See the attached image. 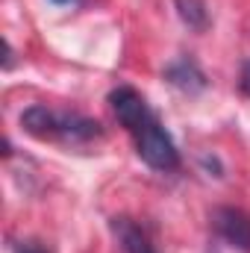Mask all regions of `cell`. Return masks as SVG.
<instances>
[{"label": "cell", "mask_w": 250, "mask_h": 253, "mask_svg": "<svg viewBox=\"0 0 250 253\" xmlns=\"http://www.w3.org/2000/svg\"><path fill=\"white\" fill-rule=\"evenodd\" d=\"M21 126L42 141H65V144H85L103 135L100 121L77 112H56L47 106H30L21 115Z\"/></svg>", "instance_id": "obj_1"}, {"label": "cell", "mask_w": 250, "mask_h": 253, "mask_svg": "<svg viewBox=\"0 0 250 253\" xmlns=\"http://www.w3.org/2000/svg\"><path fill=\"white\" fill-rule=\"evenodd\" d=\"M135 138V150L138 156L153 168V171H177L180 168V150L174 144V138L168 135V129L159 124L156 115H150L135 132H129Z\"/></svg>", "instance_id": "obj_2"}, {"label": "cell", "mask_w": 250, "mask_h": 253, "mask_svg": "<svg viewBox=\"0 0 250 253\" xmlns=\"http://www.w3.org/2000/svg\"><path fill=\"white\" fill-rule=\"evenodd\" d=\"M109 103H112V112L115 118L121 121V126H126V132H135L138 126L144 124L153 112L147 106V100L132 88V85H118L109 91Z\"/></svg>", "instance_id": "obj_3"}, {"label": "cell", "mask_w": 250, "mask_h": 253, "mask_svg": "<svg viewBox=\"0 0 250 253\" xmlns=\"http://www.w3.org/2000/svg\"><path fill=\"white\" fill-rule=\"evenodd\" d=\"M212 224L233 248L250 253V215L248 212H242L236 206H218L212 212Z\"/></svg>", "instance_id": "obj_4"}, {"label": "cell", "mask_w": 250, "mask_h": 253, "mask_svg": "<svg viewBox=\"0 0 250 253\" xmlns=\"http://www.w3.org/2000/svg\"><path fill=\"white\" fill-rule=\"evenodd\" d=\"M165 77H168L177 88L188 91V94L206 88V77H203V71L197 68L194 59H177V62H171L165 68Z\"/></svg>", "instance_id": "obj_5"}, {"label": "cell", "mask_w": 250, "mask_h": 253, "mask_svg": "<svg viewBox=\"0 0 250 253\" xmlns=\"http://www.w3.org/2000/svg\"><path fill=\"white\" fill-rule=\"evenodd\" d=\"M174 3H177V15L183 18V24H188L191 30H206L209 9L203 0H174Z\"/></svg>", "instance_id": "obj_6"}, {"label": "cell", "mask_w": 250, "mask_h": 253, "mask_svg": "<svg viewBox=\"0 0 250 253\" xmlns=\"http://www.w3.org/2000/svg\"><path fill=\"white\" fill-rule=\"evenodd\" d=\"M15 253H47L42 245H36V242H24V245H18Z\"/></svg>", "instance_id": "obj_7"}, {"label": "cell", "mask_w": 250, "mask_h": 253, "mask_svg": "<svg viewBox=\"0 0 250 253\" xmlns=\"http://www.w3.org/2000/svg\"><path fill=\"white\" fill-rule=\"evenodd\" d=\"M242 88H245V94L250 97V62L245 65V71H242Z\"/></svg>", "instance_id": "obj_8"}, {"label": "cell", "mask_w": 250, "mask_h": 253, "mask_svg": "<svg viewBox=\"0 0 250 253\" xmlns=\"http://www.w3.org/2000/svg\"><path fill=\"white\" fill-rule=\"evenodd\" d=\"M141 253H156V251H153V248H147V251H141Z\"/></svg>", "instance_id": "obj_9"}, {"label": "cell", "mask_w": 250, "mask_h": 253, "mask_svg": "<svg viewBox=\"0 0 250 253\" xmlns=\"http://www.w3.org/2000/svg\"><path fill=\"white\" fill-rule=\"evenodd\" d=\"M53 3H71V0H53Z\"/></svg>", "instance_id": "obj_10"}]
</instances>
